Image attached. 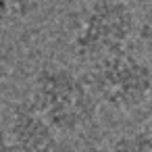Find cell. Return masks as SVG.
Instances as JSON below:
<instances>
[{
  "mask_svg": "<svg viewBox=\"0 0 152 152\" xmlns=\"http://www.w3.org/2000/svg\"><path fill=\"white\" fill-rule=\"evenodd\" d=\"M7 133L19 152H54L58 146L56 129L31 100H21L11 108Z\"/></svg>",
  "mask_w": 152,
  "mask_h": 152,
  "instance_id": "277c9868",
  "label": "cell"
},
{
  "mask_svg": "<svg viewBox=\"0 0 152 152\" xmlns=\"http://www.w3.org/2000/svg\"><path fill=\"white\" fill-rule=\"evenodd\" d=\"M137 34L135 11L125 0H92L71 38V52L79 63L94 65L129 48Z\"/></svg>",
  "mask_w": 152,
  "mask_h": 152,
  "instance_id": "7a4b0ae2",
  "label": "cell"
},
{
  "mask_svg": "<svg viewBox=\"0 0 152 152\" xmlns=\"http://www.w3.org/2000/svg\"><path fill=\"white\" fill-rule=\"evenodd\" d=\"M137 36L146 48V52L152 56V0H148L144 11H142V17L137 19Z\"/></svg>",
  "mask_w": 152,
  "mask_h": 152,
  "instance_id": "52a82bcc",
  "label": "cell"
},
{
  "mask_svg": "<svg viewBox=\"0 0 152 152\" xmlns=\"http://www.w3.org/2000/svg\"><path fill=\"white\" fill-rule=\"evenodd\" d=\"M86 79L100 104L129 113L152 98V67L140 54L123 50L88 65Z\"/></svg>",
  "mask_w": 152,
  "mask_h": 152,
  "instance_id": "3957f363",
  "label": "cell"
},
{
  "mask_svg": "<svg viewBox=\"0 0 152 152\" xmlns=\"http://www.w3.org/2000/svg\"><path fill=\"white\" fill-rule=\"evenodd\" d=\"M29 100L58 135L86 131L96 121L100 104L86 75L81 77L77 71L63 65H44L36 71Z\"/></svg>",
  "mask_w": 152,
  "mask_h": 152,
  "instance_id": "6da1fadb",
  "label": "cell"
},
{
  "mask_svg": "<svg viewBox=\"0 0 152 152\" xmlns=\"http://www.w3.org/2000/svg\"><path fill=\"white\" fill-rule=\"evenodd\" d=\"M0 152H19L4 129H0Z\"/></svg>",
  "mask_w": 152,
  "mask_h": 152,
  "instance_id": "ba28073f",
  "label": "cell"
},
{
  "mask_svg": "<svg viewBox=\"0 0 152 152\" xmlns=\"http://www.w3.org/2000/svg\"><path fill=\"white\" fill-rule=\"evenodd\" d=\"M108 152H152V127H140L119 135Z\"/></svg>",
  "mask_w": 152,
  "mask_h": 152,
  "instance_id": "8992f818",
  "label": "cell"
},
{
  "mask_svg": "<svg viewBox=\"0 0 152 152\" xmlns=\"http://www.w3.org/2000/svg\"><path fill=\"white\" fill-rule=\"evenodd\" d=\"M4 79H7V69H4V65L0 63V86L4 83Z\"/></svg>",
  "mask_w": 152,
  "mask_h": 152,
  "instance_id": "9c48e42d",
  "label": "cell"
},
{
  "mask_svg": "<svg viewBox=\"0 0 152 152\" xmlns=\"http://www.w3.org/2000/svg\"><path fill=\"white\" fill-rule=\"evenodd\" d=\"M46 0H0V21H27L42 11Z\"/></svg>",
  "mask_w": 152,
  "mask_h": 152,
  "instance_id": "5b68a950",
  "label": "cell"
}]
</instances>
